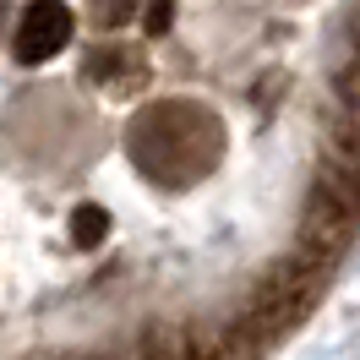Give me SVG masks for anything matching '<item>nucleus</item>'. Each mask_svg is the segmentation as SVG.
<instances>
[{"label":"nucleus","instance_id":"nucleus-6","mask_svg":"<svg viewBox=\"0 0 360 360\" xmlns=\"http://www.w3.org/2000/svg\"><path fill=\"white\" fill-rule=\"evenodd\" d=\"M142 27H148V33H164V27H169V0H153V6H142Z\"/></svg>","mask_w":360,"mask_h":360},{"label":"nucleus","instance_id":"nucleus-2","mask_svg":"<svg viewBox=\"0 0 360 360\" xmlns=\"http://www.w3.org/2000/svg\"><path fill=\"white\" fill-rule=\"evenodd\" d=\"M71 39H77V17H71L66 0H27L17 11V22H11V60L44 66L49 55H60Z\"/></svg>","mask_w":360,"mask_h":360},{"label":"nucleus","instance_id":"nucleus-1","mask_svg":"<svg viewBox=\"0 0 360 360\" xmlns=\"http://www.w3.org/2000/svg\"><path fill=\"white\" fill-rule=\"evenodd\" d=\"M219 153H224L219 120L186 98H153L131 126V164L158 186H180V180L213 169Z\"/></svg>","mask_w":360,"mask_h":360},{"label":"nucleus","instance_id":"nucleus-4","mask_svg":"<svg viewBox=\"0 0 360 360\" xmlns=\"http://www.w3.org/2000/svg\"><path fill=\"white\" fill-rule=\"evenodd\" d=\"M93 6V22L104 33H120L126 22H142V0H88Z\"/></svg>","mask_w":360,"mask_h":360},{"label":"nucleus","instance_id":"nucleus-3","mask_svg":"<svg viewBox=\"0 0 360 360\" xmlns=\"http://www.w3.org/2000/svg\"><path fill=\"white\" fill-rule=\"evenodd\" d=\"M126 71H131V49L115 44V39L88 55V77H98V82H115V77H126Z\"/></svg>","mask_w":360,"mask_h":360},{"label":"nucleus","instance_id":"nucleus-5","mask_svg":"<svg viewBox=\"0 0 360 360\" xmlns=\"http://www.w3.org/2000/svg\"><path fill=\"white\" fill-rule=\"evenodd\" d=\"M104 235H110V219H104L98 207H77V213H71V240H77L82 251H88V246H98Z\"/></svg>","mask_w":360,"mask_h":360}]
</instances>
